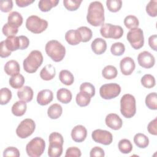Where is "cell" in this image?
<instances>
[{"mask_svg": "<svg viewBox=\"0 0 157 157\" xmlns=\"http://www.w3.org/2000/svg\"><path fill=\"white\" fill-rule=\"evenodd\" d=\"M1 48H0V56L1 58H6L9 56L11 55V52L10 50L7 49V48L6 46L5 41L2 40L0 44Z\"/></svg>", "mask_w": 157, "mask_h": 157, "instance_id": "obj_51", "label": "cell"}, {"mask_svg": "<svg viewBox=\"0 0 157 157\" xmlns=\"http://www.w3.org/2000/svg\"><path fill=\"white\" fill-rule=\"evenodd\" d=\"M6 47L10 52L20 49V40L18 36H9L4 40Z\"/></svg>", "mask_w": 157, "mask_h": 157, "instance_id": "obj_25", "label": "cell"}, {"mask_svg": "<svg viewBox=\"0 0 157 157\" xmlns=\"http://www.w3.org/2000/svg\"><path fill=\"white\" fill-rule=\"evenodd\" d=\"M2 33L7 37L15 36L18 31V28L9 24V23H6L2 29Z\"/></svg>", "mask_w": 157, "mask_h": 157, "instance_id": "obj_42", "label": "cell"}, {"mask_svg": "<svg viewBox=\"0 0 157 157\" xmlns=\"http://www.w3.org/2000/svg\"><path fill=\"white\" fill-rule=\"evenodd\" d=\"M12 92L8 88H2L0 90V104H7L12 98Z\"/></svg>", "mask_w": 157, "mask_h": 157, "instance_id": "obj_38", "label": "cell"}, {"mask_svg": "<svg viewBox=\"0 0 157 157\" xmlns=\"http://www.w3.org/2000/svg\"><path fill=\"white\" fill-rule=\"evenodd\" d=\"M18 37L20 40V49L25 50L28 48L29 44V39L25 36H20Z\"/></svg>", "mask_w": 157, "mask_h": 157, "instance_id": "obj_52", "label": "cell"}, {"mask_svg": "<svg viewBox=\"0 0 157 157\" xmlns=\"http://www.w3.org/2000/svg\"><path fill=\"white\" fill-rule=\"evenodd\" d=\"M134 142L140 148H145L149 144V139L145 134L137 133L134 137Z\"/></svg>", "mask_w": 157, "mask_h": 157, "instance_id": "obj_29", "label": "cell"}, {"mask_svg": "<svg viewBox=\"0 0 157 157\" xmlns=\"http://www.w3.org/2000/svg\"><path fill=\"white\" fill-rule=\"evenodd\" d=\"M53 98V92L50 90L45 89L38 93L37 96V102L41 105H46L52 101Z\"/></svg>", "mask_w": 157, "mask_h": 157, "instance_id": "obj_16", "label": "cell"}, {"mask_svg": "<svg viewBox=\"0 0 157 157\" xmlns=\"http://www.w3.org/2000/svg\"><path fill=\"white\" fill-rule=\"evenodd\" d=\"M106 5L110 12H117L121 8L122 1L121 0H107Z\"/></svg>", "mask_w": 157, "mask_h": 157, "instance_id": "obj_41", "label": "cell"}, {"mask_svg": "<svg viewBox=\"0 0 157 157\" xmlns=\"http://www.w3.org/2000/svg\"><path fill=\"white\" fill-rule=\"evenodd\" d=\"M26 27L33 33L39 34L47 28L48 22L38 16L31 15L26 19Z\"/></svg>", "mask_w": 157, "mask_h": 157, "instance_id": "obj_6", "label": "cell"}, {"mask_svg": "<svg viewBox=\"0 0 157 157\" xmlns=\"http://www.w3.org/2000/svg\"><path fill=\"white\" fill-rule=\"evenodd\" d=\"M121 92L120 86L116 83H107L102 85L99 89V94L104 99H111L117 97Z\"/></svg>", "mask_w": 157, "mask_h": 157, "instance_id": "obj_10", "label": "cell"}, {"mask_svg": "<svg viewBox=\"0 0 157 157\" xmlns=\"http://www.w3.org/2000/svg\"><path fill=\"white\" fill-rule=\"evenodd\" d=\"M121 73L124 75H129L134 71L136 65L134 61L131 57L123 58L120 63Z\"/></svg>", "mask_w": 157, "mask_h": 157, "instance_id": "obj_13", "label": "cell"}, {"mask_svg": "<svg viewBox=\"0 0 157 157\" xmlns=\"http://www.w3.org/2000/svg\"><path fill=\"white\" fill-rule=\"evenodd\" d=\"M146 12L147 14L152 17H155L157 15V1H150L146 6Z\"/></svg>", "mask_w": 157, "mask_h": 157, "instance_id": "obj_44", "label": "cell"}, {"mask_svg": "<svg viewBox=\"0 0 157 157\" xmlns=\"http://www.w3.org/2000/svg\"><path fill=\"white\" fill-rule=\"evenodd\" d=\"M118 149L122 153L128 154L132 151V145L129 140L123 139L118 142Z\"/></svg>", "mask_w": 157, "mask_h": 157, "instance_id": "obj_35", "label": "cell"}, {"mask_svg": "<svg viewBox=\"0 0 157 157\" xmlns=\"http://www.w3.org/2000/svg\"><path fill=\"white\" fill-rule=\"evenodd\" d=\"M27 109L26 103L23 101H19L13 104L12 107V113L17 117H21L23 115Z\"/></svg>", "mask_w": 157, "mask_h": 157, "instance_id": "obj_24", "label": "cell"}, {"mask_svg": "<svg viewBox=\"0 0 157 157\" xmlns=\"http://www.w3.org/2000/svg\"><path fill=\"white\" fill-rule=\"evenodd\" d=\"M120 112L123 117L127 118L132 117L136 112V99L130 94H124L120 99Z\"/></svg>", "mask_w": 157, "mask_h": 157, "instance_id": "obj_4", "label": "cell"}, {"mask_svg": "<svg viewBox=\"0 0 157 157\" xmlns=\"http://www.w3.org/2000/svg\"><path fill=\"white\" fill-rule=\"evenodd\" d=\"M65 39L67 42L71 45H76L82 42L80 34L77 29L67 31L65 34Z\"/></svg>", "mask_w": 157, "mask_h": 157, "instance_id": "obj_18", "label": "cell"}, {"mask_svg": "<svg viewBox=\"0 0 157 157\" xmlns=\"http://www.w3.org/2000/svg\"><path fill=\"white\" fill-rule=\"evenodd\" d=\"M59 80L66 85H71L74 81L73 74L67 70H62L59 74Z\"/></svg>", "mask_w": 157, "mask_h": 157, "instance_id": "obj_28", "label": "cell"}, {"mask_svg": "<svg viewBox=\"0 0 157 157\" xmlns=\"http://www.w3.org/2000/svg\"><path fill=\"white\" fill-rule=\"evenodd\" d=\"M45 148V142L44 140L41 137H36L27 144L26 151L29 156L39 157L43 154Z\"/></svg>", "mask_w": 157, "mask_h": 157, "instance_id": "obj_5", "label": "cell"}, {"mask_svg": "<svg viewBox=\"0 0 157 157\" xmlns=\"http://www.w3.org/2000/svg\"><path fill=\"white\" fill-rule=\"evenodd\" d=\"M148 44L150 47L155 51L157 50V36L152 35L148 38Z\"/></svg>", "mask_w": 157, "mask_h": 157, "instance_id": "obj_53", "label": "cell"}, {"mask_svg": "<svg viewBox=\"0 0 157 157\" xmlns=\"http://www.w3.org/2000/svg\"><path fill=\"white\" fill-rule=\"evenodd\" d=\"M80 91L88 93L90 97H93L95 94V88L91 83L84 82L80 86Z\"/></svg>", "mask_w": 157, "mask_h": 157, "instance_id": "obj_45", "label": "cell"}, {"mask_svg": "<svg viewBox=\"0 0 157 157\" xmlns=\"http://www.w3.org/2000/svg\"><path fill=\"white\" fill-rule=\"evenodd\" d=\"M87 131L85 126L78 124L75 126L71 131V137L75 142H82L86 139Z\"/></svg>", "mask_w": 157, "mask_h": 157, "instance_id": "obj_15", "label": "cell"}, {"mask_svg": "<svg viewBox=\"0 0 157 157\" xmlns=\"http://www.w3.org/2000/svg\"><path fill=\"white\" fill-rule=\"evenodd\" d=\"M58 0H40L38 3L39 9L42 12H48L50 9L57 6L58 4Z\"/></svg>", "mask_w": 157, "mask_h": 157, "instance_id": "obj_31", "label": "cell"}, {"mask_svg": "<svg viewBox=\"0 0 157 157\" xmlns=\"http://www.w3.org/2000/svg\"><path fill=\"white\" fill-rule=\"evenodd\" d=\"M33 90L28 86H25L20 88L17 91L18 98L26 102H30L33 98Z\"/></svg>", "mask_w": 157, "mask_h": 157, "instance_id": "obj_19", "label": "cell"}, {"mask_svg": "<svg viewBox=\"0 0 157 157\" xmlns=\"http://www.w3.org/2000/svg\"><path fill=\"white\" fill-rule=\"evenodd\" d=\"M77 30L80 34L82 42H86L90 40L93 36V33L89 28L86 26H81L77 29Z\"/></svg>", "mask_w": 157, "mask_h": 157, "instance_id": "obj_37", "label": "cell"}, {"mask_svg": "<svg viewBox=\"0 0 157 157\" xmlns=\"http://www.w3.org/2000/svg\"><path fill=\"white\" fill-rule=\"evenodd\" d=\"M56 74V70L52 64L45 65L40 72V77L44 80H50L53 79Z\"/></svg>", "mask_w": 157, "mask_h": 157, "instance_id": "obj_22", "label": "cell"}, {"mask_svg": "<svg viewBox=\"0 0 157 157\" xmlns=\"http://www.w3.org/2000/svg\"><path fill=\"white\" fill-rule=\"evenodd\" d=\"M34 0H16L15 2L18 7H24L29 6V4L33 3Z\"/></svg>", "mask_w": 157, "mask_h": 157, "instance_id": "obj_54", "label": "cell"}, {"mask_svg": "<svg viewBox=\"0 0 157 157\" xmlns=\"http://www.w3.org/2000/svg\"><path fill=\"white\" fill-rule=\"evenodd\" d=\"M142 85L147 88H151L155 85V78L151 74H145L141 78Z\"/></svg>", "mask_w": 157, "mask_h": 157, "instance_id": "obj_40", "label": "cell"}, {"mask_svg": "<svg viewBox=\"0 0 157 157\" xmlns=\"http://www.w3.org/2000/svg\"><path fill=\"white\" fill-rule=\"evenodd\" d=\"M63 144L57 142H49L48 155L50 157H59L63 153Z\"/></svg>", "mask_w": 157, "mask_h": 157, "instance_id": "obj_21", "label": "cell"}, {"mask_svg": "<svg viewBox=\"0 0 157 157\" xmlns=\"http://www.w3.org/2000/svg\"><path fill=\"white\" fill-rule=\"evenodd\" d=\"M91 101L90 96L84 92L80 91L78 93H77L76 96V102L80 107H85L87 106Z\"/></svg>", "mask_w": 157, "mask_h": 157, "instance_id": "obj_33", "label": "cell"}, {"mask_svg": "<svg viewBox=\"0 0 157 157\" xmlns=\"http://www.w3.org/2000/svg\"><path fill=\"white\" fill-rule=\"evenodd\" d=\"M118 74L117 68L112 65H108L104 67L102 71V75L104 78L107 80L115 78Z\"/></svg>", "mask_w": 157, "mask_h": 157, "instance_id": "obj_30", "label": "cell"}, {"mask_svg": "<svg viewBox=\"0 0 157 157\" xmlns=\"http://www.w3.org/2000/svg\"><path fill=\"white\" fill-rule=\"evenodd\" d=\"M47 55L55 62L62 61L66 54V48L59 41L52 40L48 41L45 47Z\"/></svg>", "mask_w": 157, "mask_h": 157, "instance_id": "obj_2", "label": "cell"}, {"mask_svg": "<svg viewBox=\"0 0 157 157\" xmlns=\"http://www.w3.org/2000/svg\"><path fill=\"white\" fill-rule=\"evenodd\" d=\"M82 155L80 150L76 147H71L68 148L66 151V157H80Z\"/></svg>", "mask_w": 157, "mask_h": 157, "instance_id": "obj_48", "label": "cell"}, {"mask_svg": "<svg viewBox=\"0 0 157 157\" xmlns=\"http://www.w3.org/2000/svg\"><path fill=\"white\" fill-rule=\"evenodd\" d=\"M91 137L95 142L104 145H110L113 140V136L110 132L100 129L93 131Z\"/></svg>", "mask_w": 157, "mask_h": 157, "instance_id": "obj_11", "label": "cell"}, {"mask_svg": "<svg viewBox=\"0 0 157 157\" xmlns=\"http://www.w3.org/2000/svg\"><path fill=\"white\" fill-rule=\"evenodd\" d=\"M13 7L12 0H2L0 1V9L3 12H10Z\"/></svg>", "mask_w": 157, "mask_h": 157, "instance_id": "obj_46", "label": "cell"}, {"mask_svg": "<svg viewBox=\"0 0 157 157\" xmlns=\"http://www.w3.org/2000/svg\"><path fill=\"white\" fill-rule=\"evenodd\" d=\"M124 24L127 28L131 29L138 28L139 21L138 18L136 16L132 15H129L124 18Z\"/></svg>", "mask_w": 157, "mask_h": 157, "instance_id": "obj_36", "label": "cell"}, {"mask_svg": "<svg viewBox=\"0 0 157 157\" xmlns=\"http://www.w3.org/2000/svg\"><path fill=\"white\" fill-rule=\"evenodd\" d=\"M24 83H25V78L20 74L12 76L9 78L10 85L15 89H20L22 88Z\"/></svg>", "mask_w": 157, "mask_h": 157, "instance_id": "obj_32", "label": "cell"}, {"mask_svg": "<svg viewBox=\"0 0 157 157\" xmlns=\"http://www.w3.org/2000/svg\"><path fill=\"white\" fill-rule=\"evenodd\" d=\"M82 2V0H64L63 4L68 10L74 11L78 9Z\"/></svg>", "mask_w": 157, "mask_h": 157, "instance_id": "obj_43", "label": "cell"}, {"mask_svg": "<svg viewBox=\"0 0 157 157\" xmlns=\"http://www.w3.org/2000/svg\"><path fill=\"white\" fill-rule=\"evenodd\" d=\"M145 104L147 107L151 110L157 109V94L153 92L149 93L145 98Z\"/></svg>", "mask_w": 157, "mask_h": 157, "instance_id": "obj_34", "label": "cell"}, {"mask_svg": "<svg viewBox=\"0 0 157 157\" xmlns=\"http://www.w3.org/2000/svg\"><path fill=\"white\" fill-rule=\"evenodd\" d=\"M137 61L141 67L146 69L152 67L155 63V57L147 51H144L140 53L137 56Z\"/></svg>", "mask_w": 157, "mask_h": 157, "instance_id": "obj_12", "label": "cell"}, {"mask_svg": "<svg viewBox=\"0 0 157 157\" xmlns=\"http://www.w3.org/2000/svg\"><path fill=\"white\" fill-rule=\"evenodd\" d=\"M147 129L150 134L152 135H157V118H155L154 120L151 121L148 126Z\"/></svg>", "mask_w": 157, "mask_h": 157, "instance_id": "obj_49", "label": "cell"}, {"mask_svg": "<svg viewBox=\"0 0 157 157\" xmlns=\"http://www.w3.org/2000/svg\"><path fill=\"white\" fill-rule=\"evenodd\" d=\"M90 156L91 157H96V156H104L105 153L104 150L99 147H93L91 151Z\"/></svg>", "mask_w": 157, "mask_h": 157, "instance_id": "obj_50", "label": "cell"}, {"mask_svg": "<svg viewBox=\"0 0 157 157\" xmlns=\"http://www.w3.org/2000/svg\"><path fill=\"white\" fill-rule=\"evenodd\" d=\"M43 56L39 50H33L23 61V69L28 73H34L42 65Z\"/></svg>", "mask_w": 157, "mask_h": 157, "instance_id": "obj_3", "label": "cell"}, {"mask_svg": "<svg viewBox=\"0 0 157 157\" xmlns=\"http://www.w3.org/2000/svg\"><path fill=\"white\" fill-rule=\"evenodd\" d=\"M86 20L88 23L93 26H99L104 25L105 21L104 9L101 2L93 1L90 4Z\"/></svg>", "mask_w": 157, "mask_h": 157, "instance_id": "obj_1", "label": "cell"}, {"mask_svg": "<svg viewBox=\"0 0 157 157\" xmlns=\"http://www.w3.org/2000/svg\"><path fill=\"white\" fill-rule=\"evenodd\" d=\"M105 122L106 125L109 128L113 130L120 129L121 128L123 124L122 120L116 113L108 114L105 117Z\"/></svg>", "mask_w": 157, "mask_h": 157, "instance_id": "obj_14", "label": "cell"}, {"mask_svg": "<svg viewBox=\"0 0 157 157\" xmlns=\"http://www.w3.org/2000/svg\"><path fill=\"white\" fill-rule=\"evenodd\" d=\"M63 108L58 104H53L51 105L47 110V114L51 119H57L61 115Z\"/></svg>", "mask_w": 157, "mask_h": 157, "instance_id": "obj_26", "label": "cell"}, {"mask_svg": "<svg viewBox=\"0 0 157 157\" xmlns=\"http://www.w3.org/2000/svg\"><path fill=\"white\" fill-rule=\"evenodd\" d=\"M7 20L9 24L18 28L23 23V17L18 12H12L9 13Z\"/></svg>", "mask_w": 157, "mask_h": 157, "instance_id": "obj_27", "label": "cell"}, {"mask_svg": "<svg viewBox=\"0 0 157 157\" xmlns=\"http://www.w3.org/2000/svg\"><path fill=\"white\" fill-rule=\"evenodd\" d=\"M101 36L105 38L113 39H120L123 34V29L121 26L113 25L110 23H105L102 25L100 29Z\"/></svg>", "mask_w": 157, "mask_h": 157, "instance_id": "obj_7", "label": "cell"}, {"mask_svg": "<svg viewBox=\"0 0 157 157\" xmlns=\"http://www.w3.org/2000/svg\"><path fill=\"white\" fill-rule=\"evenodd\" d=\"M91 46L92 50L96 55L102 54L107 49V43L105 40L100 37L94 39Z\"/></svg>", "mask_w": 157, "mask_h": 157, "instance_id": "obj_17", "label": "cell"}, {"mask_svg": "<svg viewBox=\"0 0 157 157\" xmlns=\"http://www.w3.org/2000/svg\"><path fill=\"white\" fill-rule=\"evenodd\" d=\"M36 128V124L34 120L31 118L23 120L18 124L16 129L17 135L21 139H25L30 136Z\"/></svg>", "mask_w": 157, "mask_h": 157, "instance_id": "obj_9", "label": "cell"}, {"mask_svg": "<svg viewBox=\"0 0 157 157\" xmlns=\"http://www.w3.org/2000/svg\"><path fill=\"white\" fill-rule=\"evenodd\" d=\"M125 51L124 45L121 42H115L110 47V52L115 56H121Z\"/></svg>", "mask_w": 157, "mask_h": 157, "instance_id": "obj_39", "label": "cell"}, {"mask_svg": "<svg viewBox=\"0 0 157 157\" xmlns=\"http://www.w3.org/2000/svg\"><path fill=\"white\" fill-rule=\"evenodd\" d=\"M56 97L59 102L63 104H67L71 102L72 96L70 90L62 88L58 90L56 93Z\"/></svg>", "mask_w": 157, "mask_h": 157, "instance_id": "obj_23", "label": "cell"}, {"mask_svg": "<svg viewBox=\"0 0 157 157\" xmlns=\"http://www.w3.org/2000/svg\"><path fill=\"white\" fill-rule=\"evenodd\" d=\"M20 151L19 150L14 147H9L6 148L3 152V156H15L18 157L20 156Z\"/></svg>", "mask_w": 157, "mask_h": 157, "instance_id": "obj_47", "label": "cell"}, {"mask_svg": "<svg viewBox=\"0 0 157 157\" xmlns=\"http://www.w3.org/2000/svg\"><path fill=\"white\" fill-rule=\"evenodd\" d=\"M126 37L133 48L137 50L144 46V37L142 29L136 28L130 29L127 34Z\"/></svg>", "mask_w": 157, "mask_h": 157, "instance_id": "obj_8", "label": "cell"}, {"mask_svg": "<svg viewBox=\"0 0 157 157\" xmlns=\"http://www.w3.org/2000/svg\"><path fill=\"white\" fill-rule=\"evenodd\" d=\"M4 71L8 75L13 76L17 75L20 71V65L17 61L10 60L5 64Z\"/></svg>", "mask_w": 157, "mask_h": 157, "instance_id": "obj_20", "label": "cell"}]
</instances>
